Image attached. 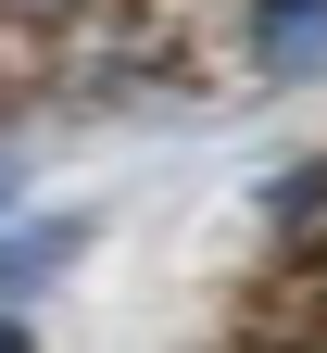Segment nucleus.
Wrapping results in <instances>:
<instances>
[{
	"mask_svg": "<svg viewBox=\"0 0 327 353\" xmlns=\"http://www.w3.org/2000/svg\"><path fill=\"white\" fill-rule=\"evenodd\" d=\"M240 51L277 88H315L327 76V0H252V13H240Z\"/></svg>",
	"mask_w": 327,
	"mask_h": 353,
	"instance_id": "nucleus-1",
	"label": "nucleus"
},
{
	"mask_svg": "<svg viewBox=\"0 0 327 353\" xmlns=\"http://www.w3.org/2000/svg\"><path fill=\"white\" fill-rule=\"evenodd\" d=\"M76 252H88V228H76V214H51V228H13V240H0V303L51 290V278H63Z\"/></svg>",
	"mask_w": 327,
	"mask_h": 353,
	"instance_id": "nucleus-2",
	"label": "nucleus"
},
{
	"mask_svg": "<svg viewBox=\"0 0 327 353\" xmlns=\"http://www.w3.org/2000/svg\"><path fill=\"white\" fill-rule=\"evenodd\" d=\"M315 214H327V164H290L277 176V228H315Z\"/></svg>",
	"mask_w": 327,
	"mask_h": 353,
	"instance_id": "nucleus-3",
	"label": "nucleus"
},
{
	"mask_svg": "<svg viewBox=\"0 0 327 353\" xmlns=\"http://www.w3.org/2000/svg\"><path fill=\"white\" fill-rule=\"evenodd\" d=\"M0 353H38V341H25V328H13V316H0Z\"/></svg>",
	"mask_w": 327,
	"mask_h": 353,
	"instance_id": "nucleus-4",
	"label": "nucleus"
},
{
	"mask_svg": "<svg viewBox=\"0 0 327 353\" xmlns=\"http://www.w3.org/2000/svg\"><path fill=\"white\" fill-rule=\"evenodd\" d=\"M13 13H76V0H13Z\"/></svg>",
	"mask_w": 327,
	"mask_h": 353,
	"instance_id": "nucleus-5",
	"label": "nucleus"
},
{
	"mask_svg": "<svg viewBox=\"0 0 327 353\" xmlns=\"http://www.w3.org/2000/svg\"><path fill=\"white\" fill-rule=\"evenodd\" d=\"M0 202H13V152H0Z\"/></svg>",
	"mask_w": 327,
	"mask_h": 353,
	"instance_id": "nucleus-6",
	"label": "nucleus"
},
{
	"mask_svg": "<svg viewBox=\"0 0 327 353\" xmlns=\"http://www.w3.org/2000/svg\"><path fill=\"white\" fill-rule=\"evenodd\" d=\"M315 290H327V252H315Z\"/></svg>",
	"mask_w": 327,
	"mask_h": 353,
	"instance_id": "nucleus-7",
	"label": "nucleus"
}]
</instances>
